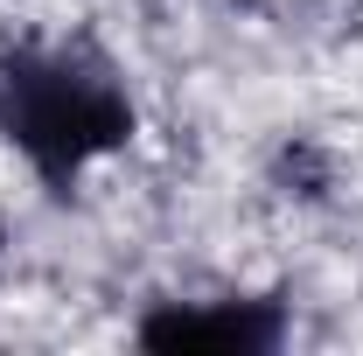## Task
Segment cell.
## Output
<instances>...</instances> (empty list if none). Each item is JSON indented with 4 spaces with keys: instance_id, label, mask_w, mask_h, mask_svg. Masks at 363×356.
Returning a JSON list of instances; mask_svg holds the SVG:
<instances>
[{
    "instance_id": "cell-1",
    "label": "cell",
    "mask_w": 363,
    "mask_h": 356,
    "mask_svg": "<svg viewBox=\"0 0 363 356\" xmlns=\"http://www.w3.org/2000/svg\"><path fill=\"white\" fill-rule=\"evenodd\" d=\"M0 133L43 182H77L91 161L133 140V98L84 43H28L0 56Z\"/></svg>"
},
{
    "instance_id": "cell-2",
    "label": "cell",
    "mask_w": 363,
    "mask_h": 356,
    "mask_svg": "<svg viewBox=\"0 0 363 356\" xmlns=\"http://www.w3.org/2000/svg\"><path fill=\"white\" fill-rule=\"evenodd\" d=\"M147 350H272L279 343V308L272 301H189L140 321Z\"/></svg>"
}]
</instances>
